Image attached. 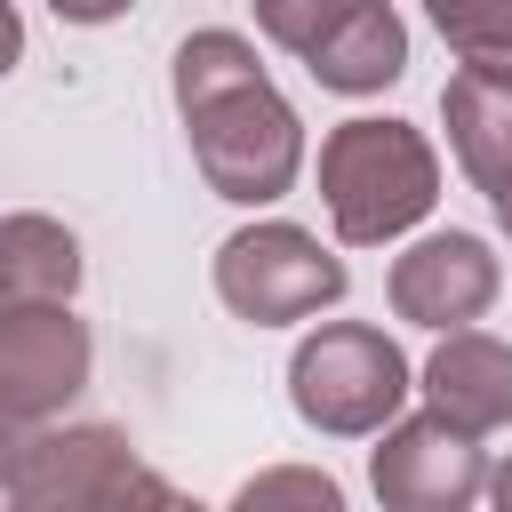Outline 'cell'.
Wrapping results in <instances>:
<instances>
[{
	"mask_svg": "<svg viewBox=\"0 0 512 512\" xmlns=\"http://www.w3.org/2000/svg\"><path fill=\"white\" fill-rule=\"evenodd\" d=\"M184 136H192V168L208 176L216 200L232 208H264L296 184L304 168V120L296 104L264 80L256 40L240 32H192L168 64Z\"/></svg>",
	"mask_w": 512,
	"mask_h": 512,
	"instance_id": "1",
	"label": "cell"
},
{
	"mask_svg": "<svg viewBox=\"0 0 512 512\" xmlns=\"http://www.w3.org/2000/svg\"><path fill=\"white\" fill-rule=\"evenodd\" d=\"M440 200V152L408 120H344L320 136V208L344 248H384L416 232Z\"/></svg>",
	"mask_w": 512,
	"mask_h": 512,
	"instance_id": "2",
	"label": "cell"
},
{
	"mask_svg": "<svg viewBox=\"0 0 512 512\" xmlns=\"http://www.w3.org/2000/svg\"><path fill=\"white\" fill-rule=\"evenodd\" d=\"M408 392H416L408 352L368 320H320L288 360V400L328 440H376L408 408Z\"/></svg>",
	"mask_w": 512,
	"mask_h": 512,
	"instance_id": "3",
	"label": "cell"
},
{
	"mask_svg": "<svg viewBox=\"0 0 512 512\" xmlns=\"http://www.w3.org/2000/svg\"><path fill=\"white\" fill-rule=\"evenodd\" d=\"M168 480L120 424H40L0 488V512H160Z\"/></svg>",
	"mask_w": 512,
	"mask_h": 512,
	"instance_id": "4",
	"label": "cell"
},
{
	"mask_svg": "<svg viewBox=\"0 0 512 512\" xmlns=\"http://www.w3.org/2000/svg\"><path fill=\"white\" fill-rule=\"evenodd\" d=\"M344 288H352L344 256H336L320 232L280 224V216H272V224H240V232L216 248V296H224V312L248 320V328L312 320V312L344 304Z\"/></svg>",
	"mask_w": 512,
	"mask_h": 512,
	"instance_id": "5",
	"label": "cell"
},
{
	"mask_svg": "<svg viewBox=\"0 0 512 512\" xmlns=\"http://www.w3.org/2000/svg\"><path fill=\"white\" fill-rule=\"evenodd\" d=\"M368 488L384 512H472L488 488V448L448 416H392L368 448Z\"/></svg>",
	"mask_w": 512,
	"mask_h": 512,
	"instance_id": "6",
	"label": "cell"
},
{
	"mask_svg": "<svg viewBox=\"0 0 512 512\" xmlns=\"http://www.w3.org/2000/svg\"><path fill=\"white\" fill-rule=\"evenodd\" d=\"M96 368L88 320L72 304H16L0 312V408H16L24 424H56L80 384Z\"/></svg>",
	"mask_w": 512,
	"mask_h": 512,
	"instance_id": "7",
	"label": "cell"
},
{
	"mask_svg": "<svg viewBox=\"0 0 512 512\" xmlns=\"http://www.w3.org/2000/svg\"><path fill=\"white\" fill-rule=\"evenodd\" d=\"M496 288H504V264L480 232H424L416 248L392 256V280H384L392 312L416 320V328H440V336L472 328L496 304Z\"/></svg>",
	"mask_w": 512,
	"mask_h": 512,
	"instance_id": "8",
	"label": "cell"
},
{
	"mask_svg": "<svg viewBox=\"0 0 512 512\" xmlns=\"http://www.w3.org/2000/svg\"><path fill=\"white\" fill-rule=\"evenodd\" d=\"M416 392H424V408L448 416L456 432L488 440V432L512 424V344L488 336V328H448V336L432 344Z\"/></svg>",
	"mask_w": 512,
	"mask_h": 512,
	"instance_id": "9",
	"label": "cell"
},
{
	"mask_svg": "<svg viewBox=\"0 0 512 512\" xmlns=\"http://www.w3.org/2000/svg\"><path fill=\"white\" fill-rule=\"evenodd\" d=\"M304 72L328 88V96H376L408 72V24L392 0H360L352 16H336V32L304 56Z\"/></svg>",
	"mask_w": 512,
	"mask_h": 512,
	"instance_id": "10",
	"label": "cell"
},
{
	"mask_svg": "<svg viewBox=\"0 0 512 512\" xmlns=\"http://www.w3.org/2000/svg\"><path fill=\"white\" fill-rule=\"evenodd\" d=\"M440 120H448V152H456V168H464L480 192L512 184V80H504V72H472V64H456L448 88H440Z\"/></svg>",
	"mask_w": 512,
	"mask_h": 512,
	"instance_id": "11",
	"label": "cell"
},
{
	"mask_svg": "<svg viewBox=\"0 0 512 512\" xmlns=\"http://www.w3.org/2000/svg\"><path fill=\"white\" fill-rule=\"evenodd\" d=\"M80 296V240L40 216V208H16L0 216V312L16 304H72Z\"/></svg>",
	"mask_w": 512,
	"mask_h": 512,
	"instance_id": "12",
	"label": "cell"
},
{
	"mask_svg": "<svg viewBox=\"0 0 512 512\" xmlns=\"http://www.w3.org/2000/svg\"><path fill=\"white\" fill-rule=\"evenodd\" d=\"M424 16H432V32L448 40L456 64L512 80V0H424Z\"/></svg>",
	"mask_w": 512,
	"mask_h": 512,
	"instance_id": "13",
	"label": "cell"
},
{
	"mask_svg": "<svg viewBox=\"0 0 512 512\" xmlns=\"http://www.w3.org/2000/svg\"><path fill=\"white\" fill-rule=\"evenodd\" d=\"M224 512H344V488L320 464H264L232 488Z\"/></svg>",
	"mask_w": 512,
	"mask_h": 512,
	"instance_id": "14",
	"label": "cell"
},
{
	"mask_svg": "<svg viewBox=\"0 0 512 512\" xmlns=\"http://www.w3.org/2000/svg\"><path fill=\"white\" fill-rule=\"evenodd\" d=\"M248 8H256V32L304 64V56H312V48L336 32V16H352L360 0H248Z\"/></svg>",
	"mask_w": 512,
	"mask_h": 512,
	"instance_id": "15",
	"label": "cell"
},
{
	"mask_svg": "<svg viewBox=\"0 0 512 512\" xmlns=\"http://www.w3.org/2000/svg\"><path fill=\"white\" fill-rule=\"evenodd\" d=\"M64 24H112V16H128L136 0H48Z\"/></svg>",
	"mask_w": 512,
	"mask_h": 512,
	"instance_id": "16",
	"label": "cell"
},
{
	"mask_svg": "<svg viewBox=\"0 0 512 512\" xmlns=\"http://www.w3.org/2000/svg\"><path fill=\"white\" fill-rule=\"evenodd\" d=\"M32 432H40V424H24L16 408H0V488H8V472H16V456H24Z\"/></svg>",
	"mask_w": 512,
	"mask_h": 512,
	"instance_id": "17",
	"label": "cell"
},
{
	"mask_svg": "<svg viewBox=\"0 0 512 512\" xmlns=\"http://www.w3.org/2000/svg\"><path fill=\"white\" fill-rule=\"evenodd\" d=\"M16 56H24V16H16V0H0V80L16 72Z\"/></svg>",
	"mask_w": 512,
	"mask_h": 512,
	"instance_id": "18",
	"label": "cell"
},
{
	"mask_svg": "<svg viewBox=\"0 0 512 512\" xmlns=\"http://www.w3.org/2000/svg\"><path fill=\"white\" fill-rule=\"evenodd\" d=\"M480 496H488V512H512V456L488 464V488H480Z\"/></svg>",
	"mask_w": 512,
	"mask_h": 512,
	"instance_id": "19",
	"label": "cell"
},
{
	"mask_svg": "<svg viewBox=\"0 0 512 512\" xmlns=\"http://www.w3.org/2000/svg\"><path fill=\"white\" fill-rule=\"evenodd\" d=\"M488 208H496V232L512 240V184H496V192H488Z\"/></svg>",
	"mask_w": 512,
	"mask_h": 512,
	"instance_id": "20",
	"label": "cell"
},
{
	"mask_svg": "<svg viewBox=\"0 0 512 512\" xmlns=\"http://www.w3.org/2000/svg\"><path fill=\"white\" fill-rule=\"evenodd\" d=\"M160 512H208V504H192V496H176V488H168V504H160Z\"/></svg>",
	"mask_w": 512,
	"mask_h": 512,
	"instance_id": "21",
	"label": "cell"
}]
</instances>
